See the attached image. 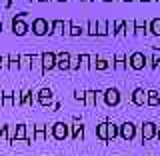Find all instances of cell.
Listing matches in <instances>:
<instances>
[{
	"label": "cell",
	"mask_w": 160,
	"mask_h": 156,
	"mask_svg": "<svg viewBox=\"0 0 160 156\" xmlns=\"http://www.w3.org/2000/svg\"><path fill=\"white\" fill-rule=\"evenodd\" d=\"M144 64H146V56H144L142 52H134L132 56H130V66L134 70H142Z\"/></svg>",
	"instance_id": "6da1fadb"
},
{
	"label": "cell",
	"mask_w": 160,
	"mask_h": 156,
	"mask_svg": "<svg viewBox=\"0 0 160 156\" xmlns=\"http://www.w3.org/2000/svg\"><path fill=\"white\" fill-rule=\"evenodd\" d=\"M154 136H156V124H154V122H144L142 124V138L150 140Z\"/></svg>",
	"instance_id": "7a4b0ae2"
},
{
	"label": "cell",
	"mask_w": 160,
	"mask_h": 156,
	"mask_svg": "<svg viewBox=\"0 0 160 156\" xmlns=\"http://www.w3.org/2000/svg\"><path fill=\"white\" fill-rule=\"evenodd\" d=\"M146 104L148 106H158L160 104V92L158 90H148L146 92Z\"/></svg>",
	"instance_id": "3957f363"
},
{
	"label": "cell",
	"mask_w": 160,
	"mask_h": 156,
	"mask_svg": "<svg viewBox=\"0 0 160 156\" xmlns=\"http://www.w3.org/2000/svg\"><path fill=\"white\" fill-rule=\"evenodd\" d=\"M106 102L110 104V106H116V104L120 102V92L116 88H110L106 92Z\"/></svg>",
	"instance_id": "277c9868"
},
{
	"label": "cell",
	"mask_w": 160,
	"mask_h": 156,
	"mask_svg": "<svg viewBox=\"0 0 160 156\" xmlns=\"http://www.w3.org/2000/svg\"><path fill=\"white\" fill-rule=\"evenodd\" d=\"M134 134H136V126H134L132 122H126V124H122V138H134Z\"/></svg>",
	"instance_id": "5b68a950"
},
{
	"label": "cell",
	"mask_w": 160,
	"mask_h": 156,
	"mask_svg": "<svg viewBox=\"0 0 160 156\" xmlns=\"http://www.w3.org/2000/svg\"><path fill=\"white\" fill-rule=\"evenodd\" d=\"M132 102L138 104V106H142V104L146 102V92H144L142 88H136V90L132 92Z\"/></svg>",
	"instance_id": "8992f818"
},
{
	"label": "cell",
	"mask_w": 160,
	"mask_h": 156,
	"mask_svg": "<svg viewBox=\"0 0 160 156\" xmlns=\"http://www.w3.org/2000/svg\"><path fill=\"white\" fill-rule=\"evenodd\" d=\"M150 30H152V34L160 36V18H154L152 22H150Z\"/></svg>",
	"instance_id": "52a82bcc"
},
{
	"label": "cell",
	"mask_w": 160,
	"mask_h": 156,
	"mask_svg": "<svg viewBox=\"0 0 160 156\" xmlns=\"http://www.w3.org/2000/svg\"><path fill=\"white\" fill-rule=\"evenodd\" d=\"M54 134H56V138H64V136H66V126H64V124H56Z\"/></svg>",
	"instance_id": "ba28073f"
},
{
	"label": "cell",
	"mask_w": 160,
	"mask_h": 156,
	"mask_svg": "<svg viewBox=\"0 0 160 156\" xmlns=\"http://www.w3.org/2000/svg\"><path fill=\"white\" fill-rule=\"evenodd\" d=\"M34 28H36V32H38V34H42L44 30H46V22H44V20H36Z\"/></svg>",
	"instance_id": "9c48e42d"
},
{
	"label": "cell",
	"mask_w": 160,
	"mask_h": 156,
	"mask_svg": "<svg viewBox=\"0 0 160 156\" xmlns=\"http://www.w3.org/2000/svg\"><path fill=\"white\" fill-rule=\"evenodd\" d=\"M98 136H100V138H108V134H106V124H100V126H98Z\"/></svg>",
	"instance_id": "30bf717a"
},
{
	"label": "cell",
	"mask_w": 160,
	"mask_h": 156,
	"mask_svg": "<svg viewBox=\"0 0 160 156\" xmlns=\"http://www.w3.org/2000/svg\"><path fill=\"white\" fill-rule=\"evenodd\" d=\"M44 64H46L48 68H52V64H54V56H52V54H46V56H44Z\"/></svg>",
	"instance_id": "8fae6325"
},
{
	"label": "cell",
	"mask_w": 160,
	"mask_h": 156,
	"mask_svg": "<svg viewBox=\"0 0 160 156\" xmlns=\"http://www.w3.org/2000/svg\"><path fill=\"white\" fill-rule=\"evenodd\" d=\"M152 68H160V54L158 52L152 56Z\"/></svg>",
	"instance_id": "7c38bea8"
},
{
	"label": "cell",
	"mask_w": 160,
	"mask_h": 156,
	"mask_svg": "<svg viewBox=\"0 0 160 156\" xmlns=\"http://www.w3.org/2000/svg\"><path fill=\"white\" fill-rule=\"evenodd\" d=\"M116 62H118V66H120V68L124 66V56H122V54H118V56H116Z\"/></svg>",
	"instance_id": "4fadbf2b"
},
{
	"label": "cell",
	"mask_w": 160,
	"mask_h": 156,
	"mask_svg": "<svg viewBox=\"0 0 160 156\" xmlns=\"http://www.w3.org/2000/svg\"><path fill=\"white\" fill-rule=\"evenodd\" d=\"M88 96H86V100H88V104H92L94 102V92H86Z\"/></svg>",
	"instance_id": "5bb4252c"
},
{
	"label": "cell",
	"mask_w": 160,
	"mask_h": 156,
	"mask_svg": "<svg viewBox=\"0 0 160 156\" xmlns=\"http://www.w3.org/2000/svg\"><path fill=\"white\" fill-rule=\"evenodd\" d=\"M96 66H98V68H106L108 64H106V60H98V64H96Z\"/></svg>",
	"instance_id": "9a60e30c"
},
{
	"label": "cell",
	"mask_w": 160,
	"mask_h": 156,
	"mask_svg": "<svg viewBox=\"0 0 160 156\" xmlns=\"http://www.w3.org/2000/svg\"><path fill=\"white\" fill-rule=\"evenodd\" d=\"M98 28H100V30H98V32H100V34H106V26H104V24H100V26H98Z\"/></svg>",
	"instance_id": "2e32d148"
},
{
	"label": "cell",
	"mask_w": 160,
	"mask_h": 156,
	"mask_svg": "<svg viewBox=\"0 0 160 156\" xmlns=\"http://www.w3.org/2000/svg\"><path fill=\"white\" fill-rule=\"evenodd\" d=\"M156 136L160 138V126H156Z\"/></svg>",
	"instance_id": "e0dca14e"
},
{
	"label": "cell",
	"mask_w": 160,
	"mask_h": 156,
	"mask_svg": "<svg viewBox=\"0 0 160 156\" xmlns=\"http://www.w3.org/2000/svg\"><path fill=\"white\" fill-rule=\"evenodd\" d=\"M142 2H148V0H142Z\"/></svg>",
	"instance_id": "ac0fdd59"
},
{
	"label": "cell",
	"mask_w": 160,
	"mask_h": 156,
	"mask_svg": "<svg viewBox=\"0 0 160 156\" xmlns=\"http://www.w3.org/2000/svg\"><path fill=\"white\" fill-rule=\"evenodd\" d=\"M126 2H130V0H126Z\"/></svg>",
	"instance_id": "d6986e66"
}]
</instances>
